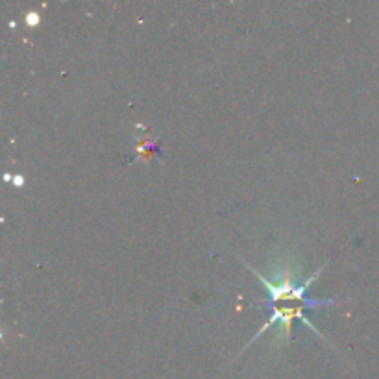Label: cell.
<instances>
[{"label": "cell", "mask_w": 379, "mask_h": 379, "mask_svg": "<svg viewBox=\"0 0 379 379\" xmlns=\"http://www.w3.org/2000/svg\"><path fill=\"white\" fill-rule=\"evenodd\" d=\"M324 266H320L315 274H313L309 279H306L304 285H296L295 277L290 274V270L285 266L279 274H277L276 281H272V279H266L261 274L254 270V274L259 277V281L263 283V287L268 290V302L265 304V307H268L272 311L270 318L266 320L265 326L257 331L254 339L250 340L246 348L254 344L255 340L259 339L261 335L265 333L266 329H270L276 326V342L281 346V342H289L290 340V328H293V324L295 320H302V322L306 324L307 328H311L313 331H317L318 329L313 326V322H309L306 318V313L313 307H328V306H335V304H340V300H313L307 296V289L311 287L313 281L320 276V272H322ZM320 335V333H318Z\"/></svg>", "instance_id": "6da1fadb"}, {"label": "cell", "mask_w": 379, "mask_h": 379, "mask_svg": "<svg viewBox=\"0 0 379 379\" xmlns=\"http://www.w3.org/2000/svg\"><path fill=\"white\" fill-rule=\"evenodd\" d=\"M158 152H161L159 142L154 141V139H148V137H145V139H141V141L136 145V156H133V158H139V156H142V158L148 161L152 154H158Z\"/></svg>", "instance_id": "7a4b0ae2"}]
</instances>
